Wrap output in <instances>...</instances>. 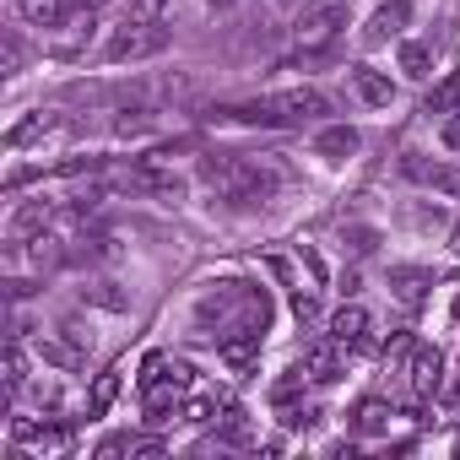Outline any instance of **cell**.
Here are the masks:
<instances>
[{
  "label": "cell",
  "mask_w": 460,
  "mask_h": 460,
  "mask_svg": "<svg viewBox=\"0 0 460 460\" xmlns=\"http://www.w3.org/2000/svg\"><path fill=\"white\" fill-rule=\"evenodd\" d=\"M163 6H168V0H130L125 22H163Z\"/></svg>",
  "instance_id": "obj_25"
},
{
  "label": "cell",
  "mask_w": 460,
  "mask_h": 460,
  "mask_svg": "<svg viewBox=\"0 0 460 460\" xmlns=\"http://www.w3.org/2000/svg\"><path fill=\"white\" fill-rule=\"evenodd\" d=\"M163 449H168L163 438H130V455H136V460H157Z\"/></svg>",
  "instance_id": "obj_27"
},
{
  "label": "cell",
  "mask_w": 460,
  "mask_h": 460,
  "mask_svg": "<svg viewBox=\"0 0 460 460\" xmlns=\"http://www.w3.org/2000/svg\"><path fill=\"white\" fill-rule=\"evenodd\" d=\"M347 12H352V0H304L293 17L298 44H331V33L347 22Z\"/></svg>",
  "instance_id": "obj_3"
},
{
  "label": "cell",
  "mask_w": 460,
  "mask_h": 460,
  "mask_svg": "<svg viewBox=\"0 0 460 460\" xmlns=\"http://www.w3.org/2000/svg\"><path fill=\"white\" fill-rule=\"evenodd\" d=\"M401 76H411V82H428V76H433V44H422V39L401 44Z\"/></svg>",
  "instance_id": "obj_16"
},
{
  "label": "cell",
  "mask_w": 460,
  "mask_h": 460,
  "mask_svg": "<svg viewBox=\"0 0 460 460\" xmlns=\"http://www.w3.org/2000/svg\"><path fill=\"white\" fill-rule=\"evenodd\" d=\"M390 428V406L385 401H363L358 406V433H385Z\"/></svg>",
  "instance_id": "obj_22"
},
{
  "label": "cell",
  "mask_w": 460,
  "mask_h": 460,
  "mask_svg": "<svg viewBox=\"0 0 460 460\" xmlns=\"http://www.w3.org/2000/svg\"><path fill=\"white\" fill-rule=\"evenodd\" d=\"M444 146H449V152H460V109L444 119Z\"/></svg>",
  "instance_id": "obj_28"
},
{
  "label": "cell",
  "mask_w": 460,
  "mask_h": 460,
  "mask_svg": "<svg viewBox=\"0 0 460 460\" xmlns=\"http://www.w3.org/2000/svg\"><path fill=\"white\" fill-rule=\"evenodd\" d=\"M288 6H293V0H288Z\"/></svg>",
  "instance_id": "obj_34"
},
{
  "label": "cell",
  "mask_w": 460,
  "mask_h": 460,
  "mask_svg": "<svg viewBox=\"0 0 460 460\" xmlns=\"http://www.w3.org/2000/svg\"><path fill=\"white\" fill-rule=\"evenodd\" d=\"M455 109H460V71L444 76V82L428 93V114H455Z\"/></svg>",
  "instance_id": "obj_20"
},
{
  "label": "cell",
  "mask_w": 460,
  "mask_h": 460,
  "mask_svg": "<svg viewBox=\"0 0 460 460\" xmlns=\"http://www.w3.org/2000/svg\"><path fill=\"white\" fill-rule=\"evenodd\" d=\"M114 395H119V368L98 374V385H93V395H87V411H93V417H103V411L114 406Z\"/></svg>",
  "instance_id": "obj_19"
},
{
  "label": "cell",
  "mask_w": 460,
  "mask_h": 460,
  "mask_svg": "<svg viewBox=\"0 0 460 460\" xmlns=\"http://www.w3.org/2000/svg\"><path fill=\"white\" fill-rule=\"evenodd\" d=\"M406 22H411V0H385V6L368 17V28H363V49H379V44L401 39Z\"/></svg>",
  "instance_id": "obj_7"
},
{
  "label": "cell",
  "mask_w": 460,
  "mask_h": 460,
  "mask_svg": "<svg viewBox=\"0 0 460 460\" xmlns=\"http://www.w3.org/2000/svg\"><path fill=\"white\" fill-rule=\"evenodd\" d=\"M347 82H352L358 103H368V109H385L395 98V82L385 71H374V66H347Z\"/></svg>",
  "instance_id": "obj_9"
},
{
  "label": "cell",
  "mask_w": 460,
  "mask_h": 460,
  "mask_svg": "<svg viewBox=\"0 0 460 460\" xmlns=\"http://www.w3.org/2000/svg\"><path fill=\"white\" fill-rule=\"evenodd\" d=\"M401 173L411 179V184H428V190H438V195H460V163H428V157H417V152H406L401 157Z\"/></svg>",
  "instance_id": "obj_6"
},
{
  "label": "cell",
  "mask_w": 460,
  "mask_h": 460,
  "mask_svg": "<svg viewBox=\"0 0 460 460\" xmlns=\"http://www.w3.org/2000/svg\"><path fill=\"white\" fill-rule=\"evenodd\" d=\"M0 368H6V390H12V395H22V385H28V358H22L17 336L6 341V352H0Z\"/></svg>",
  "instance_id": "obj_18"
},
{
  "label": "cell",
  "mask_w": 460,
  "mask_h": 460,
  "mask_svg": "<svg viewBox=\"0 0 460 460\" xmlns=\"http://www.w3.org/2000/svg\"><path fill=\"white\" fill-rule=\"evenodd\" d=\"M12 438L17 444H39V449H66L71 428L66 422H12Z\"/></svg>",
  "instance_id": "obj_13"
},
{
  "label": "cell",
  "mask_w": 460,
  "mask_h": 460,
  "mask_svg": "<svg viewBox=\"0 0 460 460\" xmlns=\"http://www.w3.org/2000/svg\"><path fill=\"white\" fill-rule=\"evenodd\" d=\"M211 6H217V12H227V6H234V0H211Z\"/></svg>",
  "instance_id": "obj_33"
},
{
  "label": "cell",
  "mask_w": 460,
  "mask_h": 460,
  "mask_svg": "<svg viewBox=\"0 0 460 460\" xmlns=\"http://www.w3.org/2000/svg\"><path fill=\"white\" fill-rule=\"evenodd\" d=\"M304 374L314 379V385H336L341 379V341L331 336V341H314L309 352H304Z\"/></svg>",
  "instance_id": "obj_10"
},
{
  "label": "cell",
  "mask_w": 460,
  "mask_h": 460,
  "mask_svg": "<svg viewBox=\"0 0 460 460\" xmlns=\"http://www.w3.org/2000/svg\"><path fill=\"white\" fill-rule=\"evenodd\" d=\"M331 336H336L341 347H368V309H363V304H341V309L331 314Z\"/></svg>",
  "instance_id": "obj_11"
},
{
  "label": "cell",
  "mask_w": 460,
  "mask_h": 460,
  "mask_svg": "<svg viewBox=\"0 0 460 460\" xmlns=\"http://www.w3.org/2000/svg\"><path fill=\"white\" fill-rule=\"evenodd\" d=\"M390 288H395V298L406 309H417L428 298V288H433V271H422V266H390Z\"/></svg>",
  "instance_id": "obj_12"
},
{
  "label": "cell",
  "mask_w": 460,
  "mask_h": 460,
  "mask_svg": "<svg viewBox=\"0 0 460 460\" xmlns=\"http://www.w3.org/2000/svg\"><path fill=\"white\" fill-rule=\"evenodd\" d=\"M449 250H455V255H460V222H455V227H449Z\"/></svg>",
  "instance_id": "obj_31"
},
{
  "label": "cell",
  "mask_w": 460,
  "mask_h": 460,
  "mask_svg": "<svg viewBox=\"0 0 460 460\" xmlns=\"http://www.w3.org/2000/svg\"><path fill=\"white\" fill-rule=\"evenodd\" d=\"M261 336H266V331H255V325H239V320H234V325L217 336L222 363H227V368H239V374H250V368L261 363Z\"/></svg>",
  "instance_id": "obj_4"
},
{
  "label": "cell",
  "mask_w": 460,
  "mask_h": 460,
  "mask_svg": "<svg viewBox=\"0 0 460 460\" xmlns=\"http://www.w3.org/2000/svg\"><path fill=\"white\" fill-rule=\"evenodd\" d=\"M271 109L288 125H304V119H325L331 114V98L320 87H288V93H271Z\"/></svg>",
  "instance_id": "obj_5"
},
{
  "label": "cell",
  "mask_w": 460,
  "mask_h": 460,
  "mask_svg": "<svg viewBox=\"0 0 460 460\" xmlns=\"http://www.w3.org/2000/svg\"><path fill=\"white\" fill-rule=\"evenodd\" d=\"M320 66H336V44H298L282 60V71H320Z\"/></svg>",
  "instance_id": "obj_15"
},
{
  "label": "cell",
  "mask_w": 460,
  "mask_h": 460,
  "mask_svg": "<svg viewBox=\"0 0 460 460\" xmlns=\"http://www.w3.org/2000/svg\"><path fill=\"white\" fill-rule=\"evenodd\" d=\"M44 222H49V206H44V200H28V206H17V217H12V244L33 239Z\"/></svg>",
  "instance_id": "obj_17"
},
{
  "label": "cell",
  "mask_w": 460,
  "mask_h": 460,
  "mask_svg": "<svg viewBox=\"0 0 460 460\" xmlns=\"http://www.w3.org/2000/svg\"><path fill=\"white\" fill-rule=\"evenodd\" d=\"M304 379H309L304 368H293V374H282V379L271 385V401H277V406H293V401H298V390H304Z\"/></svg>",
  "instance_id": "obj_24"
},
{
  "label": "cell",
  "mask_w": 460,
  "mask_h": 460,
  "mask_svg": "<svg viewBox=\"0 0 460 460\" xmlns=\"http://www.w3.org/2000/svg\"><path fill=\"white\" fill-rule=\"evenodd\" d=\"M358 146H363V136H358L352 125H325V130L314 136V152H320V157H331V163H341V157H352Z\"/></svg>",
  "instance_id": "obj_14"
},
{
  "label": "cell",
  "mask_w": 460,
  "mask_h": 460,
  "mask_svg": "<svg viewBox=\"0 0 460 460\" xmlns=\"http://www.w3.org/2000/svg\"><path fill=\"white\" fill-rule=\"evenodd\" d=\"M293 314H298L304 325H314V320H320V304H314V293H298V298H293Z\"/></svg>",
  "instance_id": "obj_26"
},
{
  "label": "cell",
  "mask_w": 460,
  "mask_h": 460,
  "mask_svg": "<svg viewBox=\"0 0 460 460\" xmlns=\"http://www.w3.org/2000/svg\"><path fill=\"white\" fill-rule=\"evenodd\" d=\"M200 173H206L211 190H222V200H234V206H261L277 190V173L261 168V163H250V157H222L217 152V157L200 163Z\"/></svg>",
  "instance_id": "obj_1"
},
{
  "label": "cell",
  "mask_w": 460,
  "mask_h": 460,
  "mask_svg": "<svg viewBox=\"0 0 460 460\" xmlns=\"http://www.w3.org/2000/svg\"><path fill=\"white\" fill-rule=\"evenodd\" d=\"M71 6H76V12H93V6H103V0H71Z\"/></svg>",
  "instance_id": "obj_32"
},
{
  "label": "cell",
  "mask_w": 460,
  "mask_h": 460,
  "mask_svg": "<svg viewBox=\"0 0 460 460\" xmlns=\"http://www.w3.org/2000/svg\"><path fill=\"white\" fill-rule=\"evenodd\" d=\"M406 379H411V395H417V401L433 395L438 379H444V358H438V347H411V358H406Z\"/></svg>",
  "instance_id": "obj_8"
},
{
  "label": "cell",
  "mask_w": 460,
  "mask_h": 460,
  "mask_svg": "<svg viewBox=\"0 0 460 460\" xmlns=\"http://www.w3.org/2000/svg\"><path fill=\"white\" fill-rule=\"evenodd\" d=\"M163 49H168V28H163V22H125V28L109 39L103 60H109V66H125V60H152V55H163Z\"/></svg>",
  "instance_id": "obj_2"
},
{
  "label": "cell",
  "mask_w": 460,
  "mask_h": 460,
  "mask_svg": "<svg viewBox=\"0 0 460 460\" xmlns=\"http://www.w3.org/2000/svg\"><path fill=\"white\" fill-rule=\"evenodd\" d=\"M49 125H55V119H49V114H33V119H22V125H12V130H6V146H12V152H17V146H28V141H33V136H44V130H49Z\"/></svg>",
  "instance_id": "obj_21"
},
{
  "label": "cell",
  "mask_w": 460,
  "mask_h": 460,
  "mask_svg": "<svg viewBox=\"0 0 460 460\" xmlns=\"http://www.w3.org/2000/svg\"><path fill=\"white\" fill-rule=\"evenodd\" d=\"M93 304H103V309H125V298H119V293H109V282H98V293H93Z\"/></svg>",
  "instance_id": "obj_29"
},
{
  "label": "cell",
  "mask_w": 460,
  "mask_h": 460,
  "mask_svg": "<svg viewBox=\"0 0 460 460\" xmlns=\"http://www.w3.org/2000/svg\"><path fill=\"white\" fill-rule=\"evenodd\" d=\"M17 6H22V17H28V22H55V17L71 6V0H17Z\"/></svg>",
  "instance_id": "obj_23"
},
{
  "label": "cell",
  "mask_w": 460,
  "mask_h": 460,
  "mask_svg": "<svg viewBox=\"0 0 460 460\" xmlns=\"http://www.w3.org/2000/svg\"><path fill=\"white\" fill-rule=\"evenodd\" d=\"M304 271H309V277H314V282H325V261H320V255H314V250H304Z\"/></svg>",
  "instance_id": "obj_30"
}]
</instances>
